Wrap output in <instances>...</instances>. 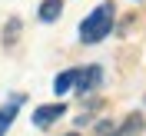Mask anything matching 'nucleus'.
<instances>
[{"instance_id":"obj_5","label":"nucleus","mask_w":146,"mask_h":136,"mask_svg":"<svg viewBox=\"0 0 146 136\" xmlns=\"http://www.w3.org/2000/svg\"><path fill=\"white\" fill-rule=\"evenodd\" d=\"M17 109H20V96H17V100H10L7 106H0V136L10 129V123H13V116H17Z\"/></svg>"},{"instance_id":"obj_4","label":"nucleus","mask_w":146,"mask_h":136,"mask_svg":"<svg viewBox=\"0 0 146 136\" xmlns=\"http://www.w3.org/2000/svg\"><path fill=\"white\" fill-rule=\"evenodd\" d=\"M60 13H63V0H43L40 3V20L43 23H53Z\"/></svg>"},{"instance_id":"obj_6","label":"nucleus","mask_w":146,"mask_h":136,"mask_svg":"<svg viewBox=\"0 0 146 136\" xmlns=\"http://www.w3.org/2000/svg\"><path fill=\"white\" fill-rule=\"evenodd\" d=\"M76 73H80V70H63V73L53 80V93H56V96H60V93H66V90H73V83H76Z\"/></svg>"},{"instance_id":"obj_2","label":"nucleus","mask_w":146,"mask_h":136,"mask_svg":"<svg viewBox=\"0 0 146 136\" xmlns=\"http://www.w3.org/2000/svg\"><path fill=\"white\" fill-rule=\"evenodd\" d=\"M60 116H66V106H63V103H46V106H36V109H33V126L46 129V126H53Z\"/></svg>"},{"instance_id":"obj_1","label":"nucleus","mask_w":146,"mask_h":136,"mask_svg":"<svg viewBox=\"0 0 146 136\" xmlns=\"http://www.w3.org/2000/svg\"><path fill=\"white\" fill-rule=\"evenodd\" d=\"M113 20H116V7H113V3H100V7L80 23V40L83 43H100L103 36H110Z\"/></svg>"},{"instance_id":"obj_3","label":"nucleus","mask_w":146,"mask_h":136,"mask_svg":"<svg viewBox=\"0 0 146 136\" xmlns=\"http://www.w3.org/2000/svg\"><path fill=\"white\" fill-rule=\"evenodd\" d=\"M100 80H103V70H100V66L80 70V73H76V83H73V90L80 93V96H86V93H93L96 86H100Z\"/></svg>"},{"instance_id":"obj_10","label":"nucleus","mask_w":146,"mask_h":136,"mask_svg":"<svg viewBox=\"0 0 146 136\" xmlns=\"http://www.w3.org/2000/svg\"><path fill=\"white\" fill-rule=\"evenodd\" d=\"M66 136H76V133H66Z\"/></svg>"},{"instance_id":"obj_9","label":"nucleus","mask_w":146,"mask_h":136,"mask_svg":"<svg viewBox=\"0 0 146 136\" xmlns=\"http://www.w3.org/2000/svg\"><path fill=\"white\" fill-rule=\"evenodd\" d=\"M113 133H116L113 119H103V123H96V136H113Z\"/></svg>"},{"instance_id":"obj_7","label":"nucleus","mask_w":146,"mask_h":136,"mask_svg":"<svg viewBox=\"0 0 146 136\" xmlns=\"http://www.w3.org/2000/svg\"><path fill=\"white\" fill-rule=\"evenodd\" d=\"M136 129H143V119H139V116H133L126 126H123V129H116L113 136H129V133H136Z\"/></svg>"},{"instance_id":"obj_8","label":"nucleus","mask_w":146,"mask_h":136,"mask_svg":"<svg viewBox=\"0 0 146 136\" xmlns=\"http://www.w3.org/2000/svg\"><path fill=\"white\" fill-rule=\"evenodd\" d=\"M17 30H20V20L13 17V20H10V27H3V43H13V40H17Z\"/></svg>"}]
</instances>
